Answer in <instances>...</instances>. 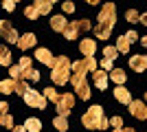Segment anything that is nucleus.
Returning a JSON list of instances; mask_svg holds the SVG:
<instances>
[{"label":"nucleus","mask_w":147,"mask_h":132,"mask_svg":"<svg viewBox=\"0 0 147 132\" xmlns=\"http://www.w3.org/2000/svg\"><path fill=\"white\" fill-rule=\"evenodd\" d=\"M114 24H117V7L112 2H108V5H103V9L99 13V24L94 29V35H99V40H108Z\"/></svg>","instance_id":"1"},{"label":"nucleus","mask_w":147,"mask_h":132,"mask_svg":"<svg viewBox=\"0 0 147 132\" xmlns=\"http://www.w3.org/2000/svg\"><path fill=\"white\" fill-rule=\"evenodd\" d=\"M51 77H53V82H55L57 86H64L66 82H70V77H73V62H70L66 55L55 57V66H53Z\"/></svg>","instance_id":"2"},{"label":"nucleus","mask_w":147,"mask_h":132,"mask_svg":"<svg viewBox=\"0 0 147 132\" xmlns=\"http://www.w3.org/2000/svg\"><path fill=\"white\" fill-rule=\"evenodd\" d=\"M81 123L86 128H92V130H105V128L110 126V121L105 119L103 114V108L101 106H90L86 110V114L81 117Z\"/></svg>","instance_id":"3"},{"label":"nucleus","mask_w":147,"mask_h":132,"mask_svg":"<svg viewBox=\"0 0 147 132\" xmlns=\"http://www.w3.org/2000/svg\"><path fill=\"white\" fill-rule=\"evenodd\" d=\"M79 31H90V20H75V22H70L68 29L64 31V35L68 40H75L79 35Z\"/></svg>","instance_id":"4"},{"label":"nucleus","mask_w":147,"mask_h":132,"mask_svg":"<svg viewBox=\"0 0 147 132\" xmlns=\"http://www.w3.org/2000/svg\"><path fill=\"white\" fill-rule=\"evenodd\" d=\"M73 106H75L73 95H59V99H57V112H59V117H68Z\"/></svg>","instance_id":"5"},{"label":"nucleus","mask_w":147,"mask_h":132,"mask_svg":"<svg viewBox=\"0 0 147 132\" xmlns=\"http://www.w3.org/2000/svg\"><path fill=\"white\" fill-rule=\"evenodd\" d=\"M136 38H138L136 31H127L125 35H121V38L117 40V51L119 53H129V44L136 42Z\"/></svg>","instance_id":"6"},{"label":"nucleus","mask_w":147,"mask_h":132,"mask_svg":"<svg viewBox=\"0 0 147 132\" xmlns=\"http://www.w3.org/2000/svg\"><path fill=\"white\" fill-rule=\"evenodd\" d=\"M24 101H26V106H31V108H46V97L35 93V90H29L24 95Z\"/></svg>","instance_id":"7"},{"label":"nucleus","mask_w":147,"mask_h":132,"mask_svg":"<svg viewBox=\"0 0 147 132\" xmlns=\"http://www.w3.org/2000/svg\"><path fill=\"white\" fill-rule=\"evenodd\" d=\"M129 112H132V117H136V119H147L145 101H132V104H129Z\"/></svg>","instance_id":"8"},{"label":"nucleus","mask_w":147,"mask_h":132,"mask_svg":"<svg viewBox=\"0 0 147 132\" xmlns=\"http://www.w3.org/2000/svg\"><path fill=\"white\" fill-rule=\"evenodd\" d=\"M129 66H132L136 73L147 70V55H134V57H129Z\"/></svg>","instance_id":"9"},{"label":"nucleus","mask_w":147,"mask_h":132,"mask_svg":"<svg viewBox=\"0 0 147 132\" xmlns=\"http://www.w3.org/2000/svg\"><path fill=\"white\" fill-rule=\"evenodd\" d=\"M35 57H37V60H40L42 64L51 66V68L55 66V57L51 55V51H49V49H37V51H35Z\"/></svg>","instance_id":"10"},{"label":"nucleus","mask_w":147,"mask_h":132,"mask_svg":"<svg viewBox=\"0 0 147 132\" xmlns=\"http://www.w3.org/2000/svg\"><path fill=\"white\" fill-rule=\"evenodd\" d=\"M79 51L84 53L86 57H94V51H97V42L94 40H81V44H79Z\"/></svg>","instance_id":"11"},{"label":"nucleus","mask_w":147,"mask_h":132,"mask_svg":"<svg viewBox=\"0 0 147 132\" xmlns=\"http://www.w3.org/2000/svg\"><path fill=\"white\" fill-rule=\"evenodd\" d=\"M35 42H37L35 33H24V35H20L18 46H20L22 51H26V49H31V46H35Z\"/></svg>","instance_id":"12"},{"label":"nucleus","mask_w":147,"mask_h":132,"mask_svg":"<svg viewBox=\"0 0 147 132\" xmlns=\"http://www.w3.org/2000/svg\"><path fill=\"white\" fill-rule=\"evenodd\" d=\"M114 97H117V101H121V104H125V106H129L132 104V97H129V90L123 86H117L114 88Z\"/></svg>","instance_id":"13"},{"label":"nucleus","mask_w":147,"mask_h":132,"mask_svg":"<svg viewBox=\"0 0 147 132\" xmlns=\"http://www.w3.org/2000/svg\"><path fill=\"white\" fill-rule=\"evenodd\" d=\"M92 79H94V86H97L99 90L108 88V73H105V70H94Z\"/></svg>","instance_id":"14"},{"label":"nucleus","mask_w":147,"mask_h":132,"mask_svg":"<svg viewBox=\"0 0 147 132\" xmlns=\"http://www.w3.org/2000/svg\"><path fill=\"white\" fill-rule=\"evenodd\" d=\"M51 26H53V31L64 33V31L68 29V22H66V18H64V16H53V18H51Z\"/></svg>","instance_id":"15"},{"label":"nucleus","mask_w":147,"mask_h":132,"mask_svg":"<svg viewBox=\"0 0 147 132\" xmlns=\"http://www.w3.org/2000/svg\"><path fill=\"white\" fill-rule=\"evenodd\" d=\"M33 7L37 9L40 16H46V13H51V9H53V2H49V0H35Z\"/></svg>","instance_id":"16"},{"label":"nucleus","mask_w":147,"mask_h":132,"mask_svg":"<svg viewBox=\"0 0 147 132\" xmlns=\"http://www.w3.org/2000/svg\"><path fill=\"white\" fill-rule=\"evenodd\" d=\"M75 93L79 95L81 99H88V97H90V86H88L86 79H84V82H79V84H75Z\"/></svg>","instance_id":"17"},{"label":"nucleus","mask_w":147,"mask_h":132,"mask_svg":"<svg viewBox=\"0 0 147 132\" xmlns=\"http://www.w3.org/2000/svg\"><path fill=\"white\" fill-rule=\"evenodd\" d=\"M110 79L114 84H117V86H123V84H125V79H127V75H125V70H121V68H114L110 73Z\"/></svg>","instance_id":"18"},{"label":"nucleus","mask_w":147,"mask_h":132,"mask_svg":"<svg viewBox=\"0 0 147 132\" xmlns=\"http://www.w3.org/2000/svg\"><path fill=\"white\" fill-rule=\"evenodd\" d=\"M24 128H26L29 132H40V130H42V121L35 119V117H29V119H26V123H24Z\"/></svg>","instance_id":"19"},{"label":"nucleus","mask_w":147,"mask_h":132,"mask_svg":"<svg viewBox=\"0 0 147 132\" xmlns=\"http://www.w3.org/2000/svg\"><path fill=\"white\" fill-rule=\"evenodd\" d=\"M0 93L2 95L16 93V79H5V82H0Z\"/></svg>","instance_id":"20"},{"label":"nucleus","mask_w":147,"mask_h":132,"mask_svg":"<svg viewBox=\"0 0 147 132\" xmlns=\"http://www.w3.org/2000/svg\"><path fill=\"white\" fill-rule=\"evenodd\" d=\"M13 33V26H11V22H7V20H0V35L5 40H9V35Z\"/></svg>","instance_id":"21"},{"label":"nucleus","mask_w":147,"mask_h":132,"mask_svg":"<svg viewBox=\"0 0 147 132\" xmlns=\"http://www.w3.org/2000/svg\"><path fill=\"white\" fill-rule=\"evenodd\" d=\"M0 64L2 66H11V53L7 46H0Z\"/></svg>","instance_id":"22"},{"label":"nucleus","mask_w":147,"mask_h":132,"mask_svg":"<svg viewBox=\"0 0 147 132\" xmlns=\"http://www.w3.org/2000/svg\"><path fill=\"white\" fill-rule=\"evenodd\" d=\"M81 62H84L86 70H92V73H94V70H99V64H97V60H94V57H84Z\"/></svg>","instance_id":"23"},{"label":"nucleus","mask_w":147,"mask_h":132,"mask_svg":"<svg viewBox=\"0 0 147 132\" xmlns=\"http://www.w3.org/2000/svg\"><path fill=\"white\" fill-rule=\"evenodd\" d=\"M9 73H11V79L20 82V79H22V73H24V70H22V66H20V64H16V66H11V68H9Z\"/></svg>","instance_id":"24"},{"label":"nucleus","mask_w":147,"mask_h":132,"mask_svg":"<svg viewBox=\"0 0 147 132\" xmlns=\"http://www.w3.org/2000/svg\"><path fill=\"white\" fill-rule=\"evenodd\" d=\"M16 93H18V95H22V97H24V95L29 93V86H26V82H24V79L16 82Z\"/></svg>","instance_id":"25"},{"label":"nucleus","mask_w":147,"mask_h":132,"mask_svg":"<svg viewBox=\"0 0 147 132\" xmlns=\"http://www.w3.org/2000/svg\"><path fill=\"white\" fill-rule=\"evenodd\" d=\"M53 123H55V128H57V130H61V132H66V130H68V121H66V117H57Z\"/></svg>","instance_id":"26"},{"label":"nucleus","mask_w":147,"mask_h":132,"mask_svg":"<svg viewBox=\"0 0 147 132\" xmlns=\"http://www.w3.org/2000/svg\"><path fill=\"white\" fill-rule=\"evenodd\" d=\"M44 97H46V99H51L53 104H57V99H59V95H57L55 88H46V90H44Z\"/></svg>","instance_id":"27"},{"label":"nucleus","mask_w":147,"mask_h":132,"mask_svg":"<svg viewBox=\"0 0 147 132\" xmlns=\"http://www.w3.org/2000/svg\"><path fill=\"white\" fill-rule=\"evenodd\" d=\"M125 20H129V22H136V20H141V13L136 11V9H129V11L125 13Z\"/></svg>","instance_id":"28"},{"label":"nucleus","mask_w":147,"mask_h":132,"mask_svg":"<svg viewBox=\"0 0 147 132\" xmlns=\"http://www.w3.org/2000/svg\"><path fill=\"white\" fill-rule=\"evenodd\" d=\"M24 16H26L29 20H35L37 16H40V13H37V9H35V7L31 5V7H26V9H24Z\"/></svg>","instance_id":"29"},{"label":"nucleus","mask_w":147,"mask_h":132,"mask_svg":"<svg viewBox=\"0 0 147 132\" xmlns=\"http://www.w3.org/2000/svg\"><path fill=\"white\" fill-rule=\"evenodd\" d=\"M103 53H105V57H108V60H114V57H117V46H105L103 49Z\"/></svg>","instance_id":"30"},{"label":"nucleus","mask_w":147,"mask_h":132,"mask_svg":"<svg viewBox=\"0 0 147 132\" xmlns=\"http://www.w3.org/2000/svg\"><path fill=\"white\" fill-rule=\"evenodd\" d=\"M0 126H7V128H11V126H13V119L9 117V114H2V112H0Z\"/></svg>","instance_id":"31"},{"label":"nucleus","mask_w":147,"mask_h":132,"mask_svg":"<svg viewBox=\"0 0 147 132\" xmlns=\"http://www.w3.org/2000/svg\"><path fill=\"white\" fill-rule=\"evenodd\" d=\"M110 126L114 128V130H123V119L121 117H114V119H110Z\"/></svg>","instance_id":"32"},{"label":"nucleus","mask_w":147,"mask_h":132,"mask_svg":"<svg viewBox=\"0 0 147 132\" xmlns=\"http://www.w3.org/2000/svg\"><path fill=\"white\" fill-rule=\"evenodd\" d=\"M101 68H105V70H114V64H112V60H108V57H103V60H101Z\"/></svg>","instance_id":"33"},{"label":"nucleus","mask_w":147,"mask_h":132,"mask_svg":"<svg viewBox=\"0 0 147 132\" xmlns=\"http://www.w3.org/2000/svg\"><path fill=\"white\" fill-rule=\"evenodd\" d=\"M20 66H22V70H26V68H33V66H31V60L29 57H20Z\"/></svg>","instance_id":"34"},{"label":"nucleus","mask_w":147,"mask_h":132,"mask_svg":"<svg viewBox=\"0 0 147 132\" xmlns=\"http://www.w3.org/2000/svg\"><path fill=\"white\" fill-rule=\"evenodd\" d=\"M64 11H66V13H73L75 11V5H73V2H64Z\"/></svg>","instance_id":"35"},{"label":"nucleus","mask_w":147,"mask_h":132,"mask_svg":"<svg viewBox=\"0 0 147 132\" xmlns=\"http://www.w3.org/2000/svg\"><path fill=\"white\" fill-rule=\"evenodd\" d=\"M2 7H5L7 11H13V9H16V2H11V0H7V2H5Z\"/></svg>","instance_id":"36"},{"label":"nucleus","mask_w":147,"mask_h":132,"mask_svg":"<svg viewBox=\"0 0 147 132\" xmlns=\"http://www.w3.org/2000/svg\"><path fill=\"white\" fill-rule=\"evenodd\" d=\"M7 110H9V104H7V101H0V112L7 114Z\"/></svg>","instance_id":"37"},{"label":"nucleus","mask_w":147,"mask_h":132,"mask_svg":"<svg viewBox=\"0 0 147 132\" xmlns=\"http://www.w3.org/2000/svg\"><path fill=\"white\" fill-rule=\"evenodd\" d=\"M13 132H26V128L24 126H16V128H13Z\"/></svg>","instance_id":"38"},{"label":"nucleus","mask_w":147,"mask_h":132,"mask_svg":"<svg viewBox=\"0 0 147 132\" xmlns=\"http://www.w3.org/2000/svg\"><path fill=\"white\" fill-rule=\"evenodd\" d=\"M141 22H143V24L147 26V13H143V16H141Z\"/></svg>","instance_id":"39"},{"label":"nucleus","mask_w":147,"mask_h":132,"mask_svg":"<svg viewBox=\"0 0 147 132\" xmlns=\"http://www.w3.org/2000/svg\"><path fill=\"white\" fill-rule=\"evenodd\" d=\"M141 42H143V46L147 49V35H143V38H141Z\"/></svg>","instance_id":"40"},{"label":"nucleus","mask_w":147,"mask_h":132,"mask_svg":"<svg viewBox=\"0 0 147 132\" xmlns=\"http://www.w3.org/2000/svg\"><path fill=\"white\" fill-rule=\"evenodd\" d=\"M123 132H134V130H132V128H123Z\"/></svg>","instance_id":"41"},{"label":"nucleus","mask_w":147,"mask_h":132,"mask_svg":"<svg viewBox=\"0 0 147 132\" xmlns=\"http://www.w3.org/2000/svg\"><path fill=\"white\" fill-rule=\"evenodd\" d=\"M145 101H147V93H145Z\"/></svg>","instance_id":"42"},{"label":"nucleus","mask_w":147,"mask_h":132,"mask_svg":"<svg viewBox=\"0 0 147 132\" xmlns=\"http://www.w3.org/2000/svg\"><path fill=\"white\" fill-rule=\"evenodd\" d=\"M114 132H123V130H114Z\"/></svg>","instance_id":"43"}]
</instances>
